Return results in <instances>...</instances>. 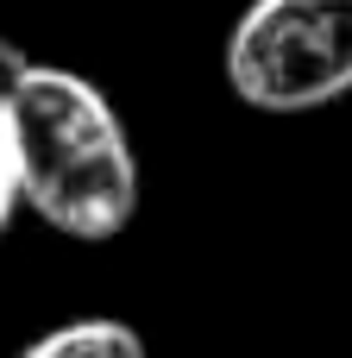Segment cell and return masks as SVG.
<instances>
[{"mask_svg":"<svg viewBox=\"0 0 352 358\" xmlns=\"http://www.w3.org/2000/svg\"><path fill=\"white\" fill-rule=\"evenodd\" d=\"M13 214H19V145H13V120L0 107V233L13 227Z\"/></svg>","mask_w":352,"mask_h":358,"instance_id":"277c9868","label":"cell"},{"mask_svg":"<svg viewBox=\"0 0 352 358\" xmlns=\"http://www.w3.org/2000/svg\"><path fill=\"white\" fill-rule=\"evenodd\" d=\"M19 145V201L63 239H120L139 214V157L113 101L76 76L31 63L6 101Z\"/></svg>","mask_w":352,"mask_h":358,"instance_id":"6da1fadb","label":"cell"},{"mask_svg":"<svg viewBox=\"0 0 352 358\" xmlns=\"http://www.w3.org/2000/svg\"><path fill=\"white\" fill-rule=\"evenodd\" d=\"M227 88L258 113L352 94V0H252L227 31Z\"/></svg>","mask_w":352,"mask_h":358,"instance_id":"7a4b0ae2","label":"cell"},{"mask_svg":"<svg viewBox=\"0 0 352 358\" xmlns=\"http://www.w3.org/2000/svg\"><path fill=\"white\" fill-rule=\"evenodd\" d=\"M25 69H31V57H25V50H19L13 38H0V107L13 101V88L25 82Z\"/></svg>","mask_w":352,"mask_h":358,"instance_id":"5b68a950","label":"cell"},{"mask_svg":"<svg viewBox=\"0 0 352 358\" xmlns=\"http://www.w3.org/2000/svg\"><path fill=\"white\" fill-rule=\"evenodd\" d=\"M19 358H145V340H139L126 321L94 315V321H69V327L31 340Z\"/></svg>","mask_w":352,"mask_h":358,"instance_id":"3957f363","label":"cell"}]
</instances>
